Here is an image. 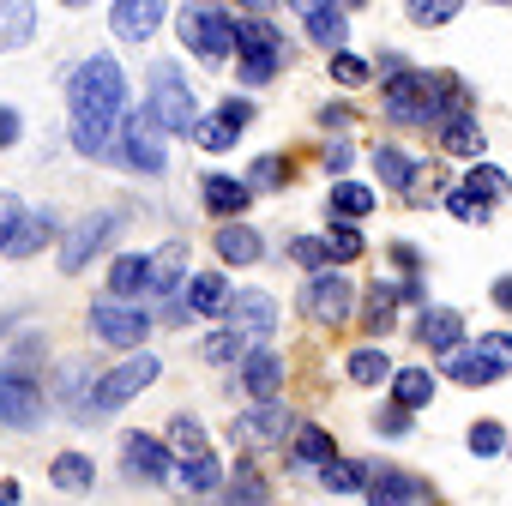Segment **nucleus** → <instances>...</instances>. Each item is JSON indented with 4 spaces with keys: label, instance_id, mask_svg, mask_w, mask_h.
I'll list each match as a JSON object with an SVG mask.
<instances>
[{
    "label": "nucleus",
    "instance_id": "11",
    "mask_svg": "<svg viewBox=\"0 0 512 506\" xmlns=\"http://www.w3.org/2000/svg\"><path fill=\"white\" fill-rule=\"evenodd\" d=\"M115 229H121L115 211H91V217L61 241V272H85V266H91V253H103V241H109Z\"/></svg>",
    "mask_w": 512,
    "mask_h": 506
},
{
    "label": "nucleus",
    "instance_id": "45",
    "mask_svg": "<svg viewBox=\"0 0 512 506\" xmlns=\"http://www.w3.org/2000/svg\"><path fill=\"white\" fill-rule=\"evenodd\" d=\"M193 139H199L205 151H229V145H235V133H229L217 115H211V121H193Z\"/></svg>",
    "mask_w": 512,
    "mask_h": 506
},
{
    "label": "nucleus",
    "instance_id": "25",
    "mask_svg": "<svg viewBox=\"0 0 512 506\" xmlns=\"http://www.w3.org/2000/svg\"><path fill=\"white\" fill-rule=\"evenodd\" d=\"M139 290H151V278H145V260H139V253H121V260L109 266V302H133Z\"/></svg>",
    "mask_w": 512,
    "mask_h": 506
},
{
    "label": "nucleus",
    "instance_id": "35",
    "mask_svg": "<svg viewBox=\"0 0 512 506\" xmlns=\"http://www.w3.org/2000/svg\"><path fill=\"white\" fill-rule=\"evenodd\" d=\"M332 211H338L344 223H356V217L374 211V193H368L362 181H338V187H332Z\"/></svg>",
    "mask_w": 512,
    "mask_h": 506
},
{
    "label": "nucleus",
    "instance_id": "16",
    "mask_svg": "<svg viewBox=\"0 0 512 506\" xmlns=\"http://www.w3.org/2000/svg\"><path fill=\"white\" fill-rule=\"evenodd\" d=\"M302 25H308V37H314L320 49H344V37H350V19H344L338 7H326V0H308V7H302Z\"/></svg>",
    "mask_w": 512,
    "mask_h": 506
},
{
    "label": "nucleus",
    "instance_id": "55",
    "mask_svg": "<svg viewBox=\"0 0 512 506\" xmlns=\"http://www.w3.org/2000/svg\"><path fill=\"white\" fill-rule=\"evenodd\" d=\"M380 428H386V434H404V428H410V410H380Z\"/></svg>",
    "mask_w": 512,
    "mask_h": 506
},
{
    "label": "nucleus",
    "instance_id": "3",
    "mask_svg": "<svg viewBox=\"0 0 512 506\" xmlns=\"http://www.w3.org/2000/svg\"><path fill=\"white\" fill-rule=\"evenodd\" d=\"M223 314H229V338H235L241 356L266 350V338H272V326H278V302H272L266 290H235Z\"/></svg>",
    "mask_w": 512,
    "mask_h": 506
},
{
    "label": "nucleus",
    "instance_id": "10",
    "mask_svg": "<svg viewBox=\"0 0 512 506\" xmlns=\"http://www.w3.org/2000/svg\"><path fill=\"white\" fill-rule=\"evenodd\" d=\"M91 332H97L103 344H145L151 314L133 308V302H91Z\"/></svg>",
    "mask_w": 512,
    "mask_h": 506
},
{
    "label": "nucleus",
    "instance_id": "18",
    "mask_svg": "<svg viewBox=\"0 0 512 506\" xmlns=\"http://www.w3.org/2000/svg\"><path fill=\"white\" fill-rule=\"evenodd\" d=\"M157 25H163L157 0H121V7H115V37H127V43H145Z\"/></svg>",
    "mask_w": 512,
    "mask_h": 506
},
{
    "label": "nucleus",
    "instance_id": "50",
    "mask_svg": "<svg viewBox=\"0 0 512 506\" xmlns=\"http://www.w3.org/2000/svg\"><path fill=\"white\" fill-rule=\"evenodd\" d=\"M241 350H235V338L229 332H217V338H205V362H235Z\"/></svg>",
    "mask_w": 512,
    "mask_h": 506
},
{
    "label": "nucleus",
    "instance_id": "30",
    "mask_svg": "<svg viewBox=\"0 0 512 506\" xmlns=\"http://www.w3.org/2000/svg\"><path fill=\"white\" fill-rule=\"evenodd\" d=\"M73 145H79L85 157H103V151L115 145V121H103V115H73Z\"/></svg>",
    "mask_w": 512,
    "mask_h": 506
},
{
    "label": "nucleus",
    "instance_id": "15",
    "mask_svg": "<svg viewBox=\"0 0 512 506\" xmlns=\"http://www.w3.org/2000/svg\"><path fill=\"white\" fill-rule=\"evenodd\" d=\"M416 338H422L428 350L452 356V350L464 344V320H458L452 308H422V320H416Z\"/></svg>",
    "mask_w": 512,
    "mask_h": 506
},
{
    "label": "nucleus",
    "instance_id": "27",
    "mask_svg": "<svg viewBox=\"0 0 512 506\" xmlns=\"http://www.w3.org/2000/svg\"><path fill=\"white\" fill-rule=\"evenodd\" d=\"M392 398H398V410H422L434 398V374L428 368H398L392 374Z\"/></svg>",
    "mask_w": 512,
    "mask_h": 506
},
{
    "label": "nucleus",
    "instance_id": "20",
    "mask_svg": "<svg viewBox=\"0 0 512 506\" xmlns=\"http://www.w3.org/2000/svg\"><path fill=\"white\" fill-rule=\"evenodd\" d=\"M199 193H205V205H211L217 217H241V211L253 205L247 181H229V175H205V181H199Z\"/></svg>",
    "mask_w": 512,
    "mask_h": 506
},
{
    "label": "nucleus",
    "instance_id": "48",
    "mask_svg": "<svg viewBox=\"0 0 512 506\" xmlns=\"http://www.w3.org/2000/svg\"><path fill=\"white\" fill-rule=\"evenodd\" d=\"M278 61H284V55H241V79H247V85H266V79L278 73Z\"/></svg>",
    "mask_w": 512,
    "mask_h": 506
},
{
    "label": "nucleus",
    "instance_id": "28",
    "mask_svg": "<svg viewBox=\"0 0 512 506\" xmlns=\"http://www.w3.org/2000/svg\"><path fill=\"white\" fill-rule=\"evenodd\" d=\"M169 476H175V482H181L187 494H211V488L223 482V464H217V458L205 452V458H181V464H175Z\"/></svg>",
    "mask_w": 512,
    "mask_h": 506
},
{
    "label": "nucleus",
    "instance_id": "6",
    "mask_svg": "<svg viewBox=\"0 0 512 506\" xmlns=\"http://www.w3.org/2000/svg\"><path fill=\"white\" fill-rule=\"evenodd\" d=\"M302 314H308L314 326H344V320L356 314V284H350L344 272H314L308 290H302Z\"/></svg>",
    "mask_w": 512,
    "mask_h": 506
},
{
    "label": "nucleus",
    "instance_id": "8",
    "mask_svg": "<svg viewBox=\"0 0 512 506\" xmlns=\"http://www.w3.org/2000/svg\"><path fill=\"white\" fill-rule=\"evenodd\" d=\"M157 380V356L151 350H139V356H127L121 368H109L103 380H97V392H91V410H121L133 392H145Z\"/></svg>",
    "mask_w": 512,
    "mask_h": 506
},
{
    "label": "nucleus",
    "instance_id": "9",
    "mask_svg": "<svg viewBox=\"0 0 512 506\" xmlns=\"http://www.w3.org/2000/svg\"><path fill=\"white\" fill-rule=\"evenodd\" d=\"M229 434H235V440H247V446H272V440L296 434V410H290V404H278V398H266V404L241 410Z\"/></svg>",
    "mask_w": 512,
    "mask_h": 506
},
{
    "label": "nucleus",
    "instance_id": "34",
    "mask_svg": "<svg viewBox=\"0 0 512 506\" xmlns=\"http://www.w3.org/2000/svg\"><path fill=\"white\" fill-rule=\"evenodd\" d=\"M320 482H326L332 494H356V488H368V464H356V458H332V464H320Z\"/></svg>",
    "mask_w": 512,
    "mask_h": 506
},
{
    "label": "nucleus",
    "instance_id": "44",
    "mask_svg": "<svg viewBox=\"0 0 512 506\" xmlns=\"http://www.w3.org/2000/svg\"><path fill=\"white\" fill-rule=\"evenodd\" d=\"M290 253H296V266L326 272V241H320V235H296V241H290Z\"/></svg>",
    "mask_w": 512,
    "mask_h": 506
},
{
    "label": "nucleus",
    "instance_id": "12",
    "mask_svg": "<svg viewBox=\"0 0 512 506\" xmlns=\"http://www.w3.org/2000/svg\"><path fill=\"white\" fill-rule=\"evenodd\" d=\"M49 235H55V211H49V205H43V211H25V205H19L13 223L0 229V253H7V260H31Z\"/></svg>",
    "mask_w": 512,
    "mask_h": 506
},
{
    "label": "nucleus",
    "instance_id": "59",
    "mask_svg": "<svg viewBox=\"0 0 512 506\" xmlns=\"http://www.w3.org/2000/svg\"><path fill=\"white\" fill-rule=\"evenodd\" d=\"M506 452H512V446H506Z\"/></svg>",
    "mask_w": 512,
    "mask_h": 506
},
{
    "label": "nucleus",
    "instance_id": "49",
    "mask_svg": "<svg viewBox=\"0 0 512 506\" xmlns=\"http://www.w3.org/2000/svg\"><path fill=\"white\" fill-rule=\"evenodd\" d=\"M332 73H338V85H362L368 79V61L362 55H332Z\"/></svg>",
    "mask_w": 512,
    "mask_h": 506
},
{
    "label": "nucleus",
    "instance_id": "43",
    "mask_svg": "<svg viewBox=\"0 0 512 506\" xmlns=\"http://www.w3.org/2000/svg\"><path fill=\"white\" fill-rule=\"evenodd\" d=\"M476 356H482V362H494V368L506 374V368H512V332H488V338L476 344Z\"/></svg>",
    "mask_w": 512,
    "mask_h": 506
},
{
    "label": "nucleus",
    "instance_id": "4",
    "mask_svg": "<svg viewBox=\"0 0 512 506\" xmlns=\"http://www.w3.org/2000/svg\"><path fill=\"white\" fill-rule=\"evenodd\" d=\"M398 121H446V103H440V73H398L386 79V97H380Z\"/></svg>",
    "mask_w": 512,
    "mask_h": 506
},
{
    "label": "nucleus",
    "instance_id": "33",
    "mask_svg": "<svg viewBox=\"0 0 512 506\" xmlns=\"http://www.w3.org/2000/svg\"><path fill=\"white\" fill-rule=\"evenodd\" d=\"M446 374H452L458 386H488L500 368H494V362H482L476 350H452V356H446Z\"/></svg>",
    "mask_w": 512,
    "mask_h": 506
},
{
    "label": "nucleus",
    "instance_id": "37",
    "mask_svg": "<svg viewBox=\"0 0 512 506\" xmlns=\"http://www.w3.org/2000/svg\"><path fill=\"white\" fill-rule=\"evenodd\" d=\"M464 193H470V199H476V193H482V199H506V193H512V181H506V169L476 163V169H470V181H464Z\"/></svg>",
    "mask_w": 512,
    "mask_h": 506
},
{
    "label": "nucleus",
    "instance_id": "21",
    "mask_svg": "<svg viewBox=\"0 0 512 506\" xmlns=\"http://www.w3.org/2000/svg\"><path fill=\"white\" fill-rule=\"evenodd\" d=\"M211 247L223 253V260H229V266H253V260H260V253H266V241H260V235H253L247 223H223Z\"/></svg>",
    "mask_w": 512,
    "mask_h": 506
},
{
    "label": "nucleus",
    "instance_id": "39",
    "mask_svg": "<svg viewBox=\"0 0 512 506\" xmlns=\"http://www.w3.org/2000/svg\"><path fill=\"white\" fill-rule=\"evenodd\" d=\"M296 458L302 464H332L338 452H332V434L326 428H296Z\"/></svg>",
    "mask_w": 512,
    "mask_h": 506
},
{
    "label": "nucleus",
    "instance_id": "14",
    "mask_svg": "<svg viewBox=\"0 0 512 506\" xmlns=\"http://www.w3.org/2000/svg\"><path fill=\"white\" fill-rule=\"evenodd\" d=\"M121 464H127V476H145V482H163L169 476V452L151 434H127L121 440Z\"/></svg>",
    "mask_w": 512,
    "mask_h": 506
},
{
    "label": "nucleus",
    "instance_id": "17",
    "mask_svg": "<svg viewBox=\"0 0 512 506\" xmlns=\"http://www.w3.org/2000/svg\"><path fill=\"white\" fill-rule=\"evenodd\" d=\"M278 380H284V356L278 350H253L247 356V368H241V392H253V398H272L278 392Z\"/></svg>",
    "mask_w": 512,
    "mask_h": 506
},
{
    "label": "nucleus",
    "instance_id": "13",
    "mask_svg": "<svg viewBox=\"0 0 512 506\" xmlns=\"http://www.w3.org/2000/svg\"><path fill=\"white\" fill-rule=\"evenodd\" d=\"M0 422L7 428H37L43 422V386L19 380V374H0Z\"/></svg>",
    "mask_w": 512,
    "mask_h": 506
},
{
    "label": "nucleus",
    "instance_id": "1",
    "mask_svg": "<svg viewBox=\"0 0 512 506\" xmlns=\"http://www.w3.org/2000/svg\"><path fill=\"white\" fill-rule=\"evenodd\" d=\"M67 103H73V115L121 121V115H127V79H121V67H115L109 55L79 61V67H73V79H67Z\"/></svg>",
    "mask_w": 512,
    "mask_h": 506
},
{
    "label": "nucleus",
    "instance_id": "38",
    "mask_svg": "<svg viewBox=\"0 0 512 506\" xmlns=\"http://www.w3.org/2000/svg\"><path fill=\"white\" fill-rule=\"evenodd\" d=\"M169 440H175L181 458H205V428H199V416H175V422H169Z\"/></svg>",
    "mask_w": 512,
    "mask_h": 506
},
{
    "label": "nucleus",
    "instance_id": "36",
    "mask_svg": "<svg viewBox=\"0 0 512 506\" xmlns=\"http://www.w3.org/2000/svg\"><path fill=\"white\" fill-rule=\"evenodd\" d=\"M350 380H356V386H380V380H392L386 350H374V344H368V350H356V356H350Z\"/></svg>",
    "mask_w": 512,
    "mask_h": 506
},
{
    "label": "nucleus",
    "instance_id": "26",
    "mask_svg": "<svg viewBox=\"0 0 512 506\" xmlns=\"http://www.w3.org/2000/svg\"><path fill=\"white\" fill-rule=\"evenodd\" d=\"M223 308H229V284L217 272H199L187 284V314H223Z\"/></svg>",
    "mask_w": 512,
    "mask_h": 506
},
{
    "label": "nucleus",
    "instance_id": "54",
    "mask_svg": "<svg viewBox=\"0 0 512 506\" xmlns=\"http://www.w3.org/2000/svg\"><path fill=\"white\" fill-rule=\"evenodd\" d=\"M19 133H25L19 115H13V109H0V145H19Z\"/></svg>",
    "mask_w": 512,
    "mask_h": 506
},
{
    "label": "nucleus",
    "instance_id": "24",
    "mask_svg": "<svg viewBox=\"0 0 512 506\" xmlns=\"http://www.w3.org/2000/svg\"><path fill=\"white\" fill-rule=\"evenodd\" d=\"M37 31V7H25V0H0V49H25Z\"/></svg>",
    "mask_w": 512,
    "mask_h": 506
},
{
    "label": "nucleus",
    "instance_id": "53",
    "mask_svg": "<svg viewBox=\"0 0 512 506\" xmlns=\"http://www.w3.org/2000/svg\"><path fill=\"white\" fill-rule=\"evenodd\" d=\"M272 181H278V163H272V157H260V163H253V181H247V193H253V187H272Z\"/></svg>",
    "mask_w": 512,
    "mask_h": 506
},
{
    "label": "nucleus",
    "instance_id": "52",
    "mask_svg": "<svg viewBox=\"0 0 512 506\" xmlns=\"http://www.w3.org/2000/svg\"><path fill=\"white\" fill-rule=\"evenodd\" d=\"M350 157H356V145H350V139H332V151H326V169H332V175H344V169H350Z\"/></svg>",
    "mask_w": 512,
    "mask_h": 506
},
{
    "label": "nucleus",
    "instance_id": "31",
    "mask_svg": "<svg viewBox=\"0 0 512 506\" xmlns=\"http://www.w3.org/2000/svg\"><path fill=\"white\" fill-rule=\"evenodd\" d=\"M374 175H380L386 187H410V181H416V157H410L404 145H380V151H374Z\"/></svg>",
    "mask_w": 512,
    "mask_h": 506
},
{
    "label": "nucleus",
    "instance_id": "46",
    "mask_svg": "<svg viewBox=\"0 0 512 506\" xmlns=\"http://www.w3.org/2000/svg\"><path fill=\"white\" fill-rule=\"evenodd\" d=\"M446 211H452L458 223H488V205H482V199H470L464 187H458V193H446Z\"/></svg>",
    "mask_w": 512,
    "mask_h": 506
},
{
    "label": "nucleus",
    "instance_id": "7",
    "mask_svg": "<svg viewBox=\"0 0 512 506\" xmlns=\"http://www.w3.org/2000/svg\"><path fill=\"white\" fill-rule=\"evenodd\" d=\"M115 145H121V163H127V169H145V175H157V169L169 163V151H163V133L151 127V115H145V109L121 115V127H115Z\"/></svg>",
    "mask_w": 512,
    "mask_h": 506
},
{
    "label": "nucleus",
    "instance_id": "29",
    "mask_svg": "<svg viewBox=\"0 0 512 506\" xmlns=\"http://www.w3.org/2000/svg\"><path fill=\"white\" fill-rule=\"evenodd\" d=\"M368 500H374V506H416L422 488H416L410 476H398V470H380V476L368 482Z\"/></svg>",
    "mask_w": 512,
    "mask_h": 506
},
{
    "label": "nucleus",
    "instance_id": "5",
    "mask_svg": "<svg viewBox=\"0 0 512 506\" xmlns=\"http://www.w3.org/2000/svg\"><path fill=\"white\" fill-rule=\"evenodd\" d=\"M181 43L205 61H229L235 55V19L223 7H187L181 13Z\"/></svg>",
    "mask_w": 512,
    "mask_h": 506
},
{
    "label": "nucleus",
    "instance_id": "32",
    "mask_svg": "<svg viewBox=\"0 0 512 506\" xmlns=\"http://www.w3.org/2000/svg\"><path fill=\"white\" fill-rule=\"evenodd\" d=\"M49 476H55V488H67V494H85V488L97 482V464H91L85 452H61Z\"/></svg>",
    "mask_w": 512,
    "mask_h": 506
},
{
    "label": "nucleus",
    "instance_id": "42",
    "mask_svg": "<svg viewBox=\"0 0 512 506\" xmlns=\"http://www.w3.org/2000/svg\"><path fill=\"white\" fill-rule=\"evenodd\" d=\"M458 19V0H416L410 7V25H446Z\"/></svg>",
    "mask_w": 512,
    "mask_h": 506
},
{
    "label": "nucleus",
    "instance_id": "57",
    "mask_svg": "<svg viewBox=\"0 0 512 506\" xmlns=\"http://www.w3.org/2000/svg\"><path fill=\"white\" fill-rule=\"evenodd\" d=\"M494 302H500V308L512 314V278H500V284H494Z\"/></svg>",
    "mask_w": 512,
    "mask_h": 506
},
{
    "label": "nucleus",
    "instance_id": "2",
    "mask_svg": "<svg viewBox=\"0 0 512 506\" xmlns=\"http://www.w3.org/2000/svg\"><path fill=\"white\" fill-rule=\"evenodd\" d=\"M145 115H151L157 133H187L199 121V97H193V85L181 79L175 61H157L151 67V103H145Z\"/></svg>",
    "mask_w": 512,
    "mask_h": 506
},
{
    "label": "nucleus",
    "instance_id": "22",
    "mask_svg": "<svg viewBox=\"0 0 512 506\" xmlns=\"http://www.w3.org/2000/svg\"><path fill=\"white\" fill-rule=\"evenodd\" d=\"M235 49H247V55H290L284 31L272 19H235Z\"/></svg>",
    "mask_w": 512,
    "mask_h": 506
},
{
    "label": "nucleus",
    "instance_id": "19",
    "mask_svg": "<svg viewBox=\"0 0 512 506\" xmlns=\"http://www.w3.org/2000/svg\"><path fill=\"white\" fill-rule=\"evenodd\" d=\"M440 151H446V157H470V163H476V151H482V127H476V115H470V109H458V115H446V121H440Z\"/></svg>",
    "mask_w": 512,
    "mask_h": 506
},
{
    "label": "nucleus",
    "instance_id": "58",
    "mask_svg": "<svg viewBox=\"0 0 512 506\" xmlns=\"http://www.w3.org/2000/svg\"><path fill=\"white\" fill-rule=\"evenodd\" d=\"M0 506H19V488L13 482H0Z\"/></svg>",
    "mask_w": 512,
    "mask_h": 506
},
{
    "label": "nucleus",
    "instance_id": "40",
    "mask_svg": "<svg viewBox=\"0 0 512 506\" xmlns=\"http://www.w3.org/2000/svg\"><path fill=\"white\" fill-rule=\"evenodd\" d=\"M398 302H404V290H392V284H374V296H368V320H374V332H386V326H392Z\"/></svg>",
    "mask_w": 512,
    "mask_h": 506
},
{
    "label": "nucleus",
    "instance_id": "56",
    "mask_svg": "<svg viewBox=\"0 0 512 506\" xmlns=\"http://www.w3.org/2000/svg\"><path fill=\"white\" fill-rule=\"evenodd\" d=\"M380 73H386V79H398V73H404V61H398V49H380Z\"/></svg>",
    "mask_w": 512,
    "mask_h": 506
},
{
    "label": "nucleus",
    "instance_id": "23",
    "mask_svg": "<svg viewBox=\"0 0 512 506\" xmlns=\"http://www.w3.org/2000/svg\"><path fill=\"white\" fill-rule=\"evenodd\" d=\"M181 272H187V241H163L157 247V260H145V278H151V290L163 296V290H175L181 284Z\"/></svg>",
    "mask_w": 512,
    "mask_h": 506
},
{
    "label": "nucleus",
    "instance_id": "41",
    "mask_svg": "<svg viewBox=\"0 0 512 506\" xmlns=\"http://www.w3.org/2000/svg\"><path fill=\"white\" fill-rule=\"evenodd\" d=\"M362 247H368V241H362V229H356V223H338V229H332V241H326V260H356Z\"/></svg>",
    "mask_w": 512,
    "mask_h": 506
},
{
    "label": "nucleus",
    "instance_id": "47",
    "mask_svg": "<svg viewBox=\"0 0 512 506\" xmlns=\"http://www.w3.org/2000/svg\"><path fill=\"white\" fill-rule=\"evenodd\" d=\"M500 446H506V428H500V422H476V428H470V452H476V458H488V452H500Z\"/></svg>",
    "mask_w": 512,
    "mask_h": 506
},
{
    "label": "nucleus",
    "instance_id": "51",
    "mask_svg": "<svg viewBox=\"0 0 512 506\" xmlns=\"http://www.w3.org/2000/svg\"><path fill=\"white\" fill-rule=\"evenodd\" d=\"M217 121H223L229 133H241V127L253 121V109H247V103H223V109H217Z\"/></svg>",
    "mask_w": 512,
    "mask_h": 506
}]
</instances>
